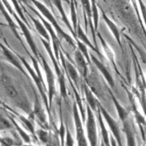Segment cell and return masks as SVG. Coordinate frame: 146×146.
Masks as SVG:
<instances>
[{
  "instance_id": "7",
  "label": "cell",
  "mask_w": 146,
  "mask_h": 146,
  "mask_svg": "<svg viewBox=\"0 0 146 146\" xmlns=\"http://www.w3.org/2000/svg\"><path fill=\"white\" fill-rule=\"evenodd\" d=\"M59 59L61 60V63L63 64V67H64V68L66 71V74H68V78L69 79V81H71V83L74 85V87L77 90H80L82 80L80 79V75H79V72L76 69V68L74 67L68 61V59L64 58L62 50L59 51Z\"/></svg>"
},
{
  "instance_id": "15",
  "label": "cell",
  "mask_w": 146,
  "mask_h": 146,
  "mask_svg": "<svg viewBox=\"0 0 146 146\" xmlns=\"http://www.w3.org/2000/svg\"><path fill=\"white\" fill-rule=\"evenodd\" d=\"M74 60L78 68L79 74L84 79V80H85L88 78V74H89V67H88L89 64L85 60L84 57L79 52V49H77L74 53Z\"/></svg>"
},
{
  "instance_id": "21",
  "label": "cell",
  "mask_w": 146,
  "mask_h": 146,
  "mask_svg": "<svg viewBox=\"0 0 146 146\" xmlns=\"http://www.w3.org/2000/svg\"><path fill=\"white\" fill-rule=\"evenodd\" d=\"M123 131H124L125 138H126L127 146H137L135 131L133 129L132 123L130 122L129 119L123 123Z\"/></svg>"
},
{
  "instance_id": "42",
  "label": "cell",
  "mask_w": 146,
  "mask_h": 146,
  "mask_svg": "<svg viewBox=\"0 0 146 146\" xmlns=\"http://www.w3.org/2000/svg\"><path fill=\"white\" fill-rule=\"evenodd\" d=\"M100 146H105V145L104 144V142L102 141V139H101V142H100Z\"/></svg>"
},
{
  "instance_id": "12",
  "label": "cell",
  "mask_w": 146,
  "mask_h": 146,
  "mask_svg": "<svg viewBox=\"0 0 146 146\" xmlns=\"http://www.w3.org/2000/svg\"><path fill=\"white\" fill-rule=\"evenodd\" d=\"M125 90H126V92H127V94L129 95V101H130V104H131L132 111L134 113L135 120H136L137 124H139V127L140 129V131H141L142 137H143L144 140H145V128L146 127L145 118V116H143V114L141 113H139V110H138V107L136 105L135 100V98H134V94L131 93L129 90H127V89H125Z\"/></svg>"
},
{
  "instance_id": "41",
  "label": "cell",
  "mask_w": 146,
  "mask_h": 146,
  "mask_svg": "<svg viewBox=\"0 0 146 146\" xmlns=\"http://www.w3.org/2000/svg\"><path fill=\"white\" fill-rule=\"evenodd\" d=\"M22 146H38V145H27V144H25V145H22Z\"/></svg>"
},
{
  "instance_id": "13",
  "label": "cell",
  "mask_w": 146,
  "mask_h": 146,
  "mask_svg": "<svg viewBox=\"0 0 146 146\" xmlns=\"http://www.w3.org/2000/svg\"><path fill=\"white\" fill-rule=\"evenodd\" d=\"M90 56V59L92 60V62L94 64V65L97 67V68L100 71V73L102 74V75L104 76V78L105 79V80L107 81L108 84L112 88L114 89L115 88V83H114V80L113 78L111 73L109 71V69L107 68V67L102 63L100 60H99L96 57L94 56V54H91Z\"/></svg>"
},
{
  "instance_id": "24",
  "label": "cell",
  "mask_w": 146,
  "mask_h": 146,
  "mask_svg": "<svg viewBox=\"0 0 146 146\" xmlns=\"http://www.w3.org/2000/svg\"><path fill=\"white\" fill-rule=\"evenodd\" d=\"M76 36H77V39H79L80 42H82L83 44H84L86 45L87 47H90V48H91L93 51H94L95 53L99 54V55H100V57H103L102 56L101 54L100 53L99 49H98V48H96L94 45L92 44V43L90 42V40L88 38L87 35L85 34L84 31L83 30L82 27L80 26V23H79V22L78 23V27H77V31H76Z\"/></svg>"
},
{
  "instance_id": "30",
  "label": "cell",
  "mask_w": 146,
  "mask_h": 146,
  "mask_svg": "<svg viewBox=\"0 0 146 146\" xmlns=\"http://www.w3.org/2000/svg\"><path fill=\"white\" fill-rule=\"evenodd\" d=\"M35 133H36L37 138H38L43 144L48 145V142L51 140V139H50V135H49V133H48L47 130H45L44 129L40 128V129H37V130L35 131Z\"/></svg>"
},
{
  "instance_id": "32",
  "label": "cell",
  "mask_w": 146,
  "mask_h": 146,
  "mask_svg": "<svg viewBox=\"0 0 146 146\" xmlns=\"http://www.w3.org/2000/svg\"><path fill=\"white\" fill-rule=\"evenodd\" d=\"M11 129H14V128L10 120L0 113V130H11Z\"/></svg>"
},
{
  "instance_id": "35",
  "label": "cell",
  "mask_w": 146,
  "mask_h": 146,
  "mask_svg": "<svg viewBox=\"0 0 146 146\" xmlns=\"http://www.w3.org/2000/svg\"><path fill=\"white\" fill-rule=\"evenodd\" d=\"M18 145L15 139L9 137H2L0 136V146H13Z\"/></svg>"
},
{
  "instance_id": "8",
  "label": "cell",
  "mask_w": 146,
  "mask_h": 146,
  "mask_svg": "<svg viewBox=\"0 0 146 146\" xmlns=\"http://www.w3.org/2000/svg\"><path fill=\"white\" fill-rule=\"evenodd\" d=\"M73 115H74V121L75 125V132H76V139L78 146H89L87 137L84 134V129L83 126V121L80 116L78 106L74 101L73 106Z\"/></svg>"
},
{
  "instance_id": "22",
  "label": "cell",
  "mask_w": 146,
  "mask_h": 146,
  "mask_svg": "<svg viewBox=\"0 0 146 146\" xmlns=\"http://www.w3.org/2000/svg\"><path fill=\"white\" fill-rule=\"evenodd\" d=\"M109 93H110V95L112 99V101L115 106V109H116V111H117V113H118V116H119V119H120V121L122 123H124V121H126L127 119H129V111L123 107L120 103L118 101V100L116 99V97L114 96V94H113V92L111 90H108Z\"/></svg>"
},
{
  "instance_id": "28",
  "label": "cell",
  "mask_w": 146,
  "mask_h": 146,
  "mask_svg": "<svg viewBox=\"0 0 146 146\" xmlns=\"http://www.w3.org/2000/svg\"><path fill=\"white\" fill-rule=\"evenodd\" d=\"M91 11H92V19H93V25L94 29L95 34L98 33V25H99V18H100V13L98 10V7L96 5L95 1H91Z\"/></svg>"
},
{
  "instance_id": "6",
  "label": "cell",
  "mask_w": 146,
  "mask_h": 146,
  "mask_svg": "<svg viewBox=\"0 0 146 146\" xmlns=\"http://www.w3.org/2000/svg\"><path fill=\"white\" fill-rule=\"evenodd\" d=\"M98 109L100 110V111L101 113L103 119L105 120V122L108 124V126H109V128H110V131L112 133L113 138L115 139L118 146H123L121 131H120V128L119 126L118 122L108 113V111L104 108V106L102 105L100 103L98 105Z\"/></svg>"
},
{
  "instance_id": "40",
  "label": "cell",
  "mask_w": 146,
  "mask_h": 146,
  "mask_svg": "<svg viewBox=\"0 0 146 146\" xmlns=\"http://www.w3.org/2000/svg\"><path fill=\"white\" fill-rule=\"evenodd\" d=\"M0 106H2L3 108H5V107H6V104H3V102L0 100Z\"/></svg>"
},
{
  "instance_id": "9",
  "label": "cell",
  "mask_w": 146,
  "mask_h": 146,
  "mask_svg": "<svg viewBox=\"0 0 146 146\" xmlns=\"http://www.w3.org/2000/svg\"><path fill=\"white\" fill-rule=\"evenodd\" d=\"M29 8L34 12L36 13V14L38 15V17L39 18V20L42 22V23L44 24V26L45 27V29H47L48 33L50 36V39L52 40V45H53V48H54V56L56 58L57 60L59 59V51H60V39H58V37L57 35L56 32L54 31V29H53L52 25L48 22L46 19H44V18L40 14V13H38V11H36L35 9H34L33 8H31L29 6Z\"/></svg>"
},
{
  "instance_id": "1",
  "label": "cell",
  "mask_w": 146,
  "mask_h": 146,
  "mask_svg": "<svg viewBox=\"0 0 146 146\" xmlns=\"http://www.w3.org/2000/svg\"><path fill=\"white\" fill-rule=\"evenodd\" d=\"M0 80L8 97L11 99L13 103L17 105V107H19L23 112L26 113L29 115V119H34L33 109L25 93L19 90L13 79L7 75H2Z\"/></svg>"
},
{
  "instance_id": "39",
  "label": "cell",
  "mask_w": 146,
  "mask_h": 146,
  "mask_svg": "<svg viewBox=\"0 0 146 146\" xmlns=\"http://www.w3.org/2000/svg\"><path fill=\"white\" fill-rule=\"evenodd\" d=\"M0 26H3V27H6V26H8V23H4L1 22L0 21Z\"/></svg>"
},
{
  "instance_id": "23",
  "label": "cell",
  "mask_w": 146,
  "mask_h": 146,
  "mask_svg": "<svg viewBox=\"0 0 146 146\" xmlns=\"http://www.w3.org/2000/svg\"><path fill=\"white\" fill-rule=\"evenodd\" d=\"M25 12H26L27 15L29 17V19L32 20V22L34 23V28H35V29L37 30V32L39 34L40 38H43V39H45V41L50 43V36H49V34L48 33L47 29H45V27L44 26V24L42 23V22L39 19H34L33 16L30 15V13L29 12H27L26 10H25Z\"/></svg>"
},
{
  "instance_id": "20",
  "label": "cell",
  "mask_w": 146,
  "mask_h": 146,
  "mask_svg": "<svg viewBox=\"0 0 146 146\" xmlns=\"http://www.w3.org/2000/svg\"><path fill=\"white\" fill-rule=\"evenodd\" d=\"M96 34L98 35V37H99V38H100V43H101V45L102 47H103V49H104V52L105 56H106V58L109 59V61L111 63V64H112L113 67L114 68V70H115V72H116L119 75L121 76V74L119 73V69H118V68H117V65H116L115 55H114V53H113V51L112 50V48L110 47V45L106 43V41L104 39V38L102 37L101 34H100V33H97Z\"/></svg>"
},
{
  "instance_id": "34",
  "label": "cell",
  "mask_w": 146,
  "mask_h": 146,
  "mask_svg": "<svg viewBox=\"0 0 146 146\" xmlns=\"http://www.w3.org/2000/svg\"><path fill=\"white\" fill-rule=\"evenodd\" d=\"M58 84H59V89H60V94L61 97L64 100L67 99V90H66V84H65V79L64 74H63L58 78Z\"/></svg>"
},
{
  "instance_id": "16",
  "label": "cell",
  "mask_w": 146,
  "mask_h": 146,
  "mask_svg": "<svg viewBox=\"0 0 146 146\" xmlns=\"http://www.w3.org/2000/svg\"><path fill=\"white\" fill-rule=\"evenodd\" d=\"M82 5H83V9H84V18H86L87 19L85 20V24H86V32H87V27L90 26L91 28V31L93 34V38L94 41V47L96 48H97V41H96V34L94 32V25L92 22V11H91V2L90 1H82L81 2Z\"/></svg>"
},
{
  "instance_id": "38",
  "label": "cell",
  "mask_w": 146,
  "mask_h": 146,
  "mask_svg": "<svg viewBox=\"0 0 146 146\" xmlns=\"http://www.w3.org/2000/svg\"><path fill=\"white\" fill-rule=\"evenodd\" d=\"M110 145H111V146H118L116 141H115V139L113 138V136L110 138Z\"/></svg>"
},
{
  "instance_id": "26",
  "label": "cell",
  "mask_w": 146,
  "mask_h": 146,
  "mask_svg": "<svg viewBox=\"0 0 146 146\" xmlns=\"http://www.w3.org/2000/svg\"><path fill=\"white\" fill-rule=\"evenodd\" d=\"M98 113V120H99V124H100V132H101L102 136V141L104 142V144L105 146H111L110 145V137L109 135V132L107 130V128L105 127V124L104 122V119L102 117V114L100 110L98 109L97 110Z\"/></svg>"
},
{
  "instance_id": "36",
  "label": "cell",
  "mask_w": 146,
  "mask_h": 146,
  "mask_svg": "<svg viewBox=\"0 0 146 146\" xmlns=\"http://www.w3.org/2000/svg\"><path fill=\"white\" fill-rule=\"evenodd\" d=\"M65 146H74V139L67 125H66V134H65Z\"/></svg>"
},
{
  "instance_id": "31",
  "label": "cell",
  "mask_w": 146,
  "mask_h": 146,
  "mask_svg": "<svg viewBox=\"0 0 146 146\" xmlns=\"http://www.w3.org/2000/svg\"><path fill=\"white\" fill-rule=\"evenodd\" d=\"M76 44L78 45V48H79V51L82 54V55L84 57L85 60L87 61V63L89 64H91V59H90V54H89V51H88V48L87 46L83 44L82 42H80L79 39L75 40Z\"/></svg>"
},
{
  "instance_id": "4",
  "label": "cell",
  "mask_w": 146,
  "mask_h": 146,
  "mask_svg": "<svg viewBox=\"0 0 146 146\" xmlns=\"http://www.w3.org/2000/svg\"><path fill=\"white\" fill-rule=\"evenodd\" d=\"M39 58L42 62V66L44 70V74L46 75V79H47V96H48V107L49 110L52 107V104H53V99L54 96L56 95V86H55V76L53 72V70L51 69L50 66L48 65V62L46 61L44 57L39 55Z\"/></svg>"
},
{
  "instance_id": "14",
  "label": "cell",
  "mask_w": 146,
  "mask_h": 146,
  "mask_svg": "<svg viewBox=\"0 0 146 146\" xmlns=\"http://www.w3.org/2000/svg\"><path fill=\"white\" fill-rule=\"evenodd\" d=\"M0 109L3 110L4 112H6V114H7V116H8V119L10 120V122L12 123V124L13 125V128H14L15 131L17 132V134H19V138L22 139L25 144L30 145V144H31V137L29 136V135L23 129L19 124L17 123V121L14 119V118H13V116L11 114V113L9 112V111H8L7 110L3 109V108L1 107V106H0Z\"/></svg>"
},
{
  "instance_id": "25",
  "label": "cell",
  "mask_w": 146,
  "mask_h": 146,
  "mask_svg": "<svg viewBox=\"0 0 146 146\" xmlns=\"http://www.w3.org/2000/svg\"><path fill=\"white\" fill-rule=\"evenodd\" d=\"M52 3L55 5V7L57 8V9H58V12H59V13H60V15H61V18H62L63 22L64 23V24L67 26V28L68 29V30L71 32L72 35L74 36V40H77V36H76V34H74V29H73V27H72V25H71V23H70V21H69V19H68L67 15H66V13H65V11H64V8H63L62 2H61V1H53Z\"/></svg>"
},
{
  "instance_id": "5",
  "label": "cell",
  "mask_w": 146,
  "mask_h": 146,
  "mask_svg": "<svg viewBox=\"0 0 146 146\" xmlns=\"http://www.w3.org/2000/svg\"><path fill=\"white\" fill-rule=\"evenodd\" d=\"M86 134L87 140L90 146H98V131H97V124L93 110L90 108L89 105L86 106Z\"/></svg>"
},
{
  "instance_id": "33",
  "label": "cell",
  "mask_w": 146,
  "mask_h": 146,
  "mask_svg": "<svg viewBox=\"0 0 146 146\" xmlns=\"http://www.w3.org/2000/svg\"><path fill=\"white\" fill-rule=\"evenodd\" d=\"M12 3L13 4L14 6V9H15V11L17 12V13L19 14V18L22 20V22H23L28 27L29 26V21L28 19H26V17L24 16L23 13L22 8L19 6V2H17V1H12Z\"/></svg>"
},
{
  "instance_id": "10",
  "label": "cell",
  "mask_w": 146,
  "mask_h": 146,
  "mask_svg": "<svg viewBox=\"0 0 146 146\" xmlns=\"http://www.w3.org/2000/svg\"><path fill=\"white\" fill-rule=\"evenodd\" d=\"M35 99H34V108H33V115H34V119L36 118L38 124L40 125V127L42 129H44L45 130L48 129V115L44 111V109L41 104L40 100L38 99L37 93L34 94Z\"/></svg>"
},
{
  "instance_id": "3",
  "label": "cell",
  "mask_w": 146,
  "mask_h": 146,
  "mask_svg": "<svg viewBox=\"0 0 146 146\" xmlns=\"http://www.w3.org/2000/svg\"><path fill=\"white\" fill-rule=\"evenodd\" d=\"M2 2H3V3L5 9H7V11L9 13V14H12V15H13V17L15 19L16 22L18 23L19 29H21L23 34L24 37H25V39H26L28 44L30 47V48H31V50H32V52H33V54H34V58H35L38 61H39V60H40V58H39L40 53L38 52V48H37L36 44H35V42H34V38H33V36H32V34H31V32H30L29 27H28L24 23L22 22V20H21V19L19 18V16L15 13V12L13 11V9H12L11 6H10V3H9V2H8V1H2Z\"/></svg>"
},
{
  "instance_id": "27",
  "label": "cell",
  "mask_w": 146,
  "mask_h": 146,
  "mask_svg": "<svg viewBox=\"0 0 146 146\" xmlns=\"http://www.w3.org/2000/svg\"><path fill=\"white\" fill-rule=\"evenodd\" d=\"M40 39H41V42H42L43 45L44 46V48H46V50H47V52H48V55H49V57H50V58H51L52 62H53V64H54V69H55L57 76H58V77H59V76H61L64 73L61 71L60 67H59V65H58V60H57L56 58H55V56H54V52L51 50L50 43H48V42L45 41L44 39H43V38H40Z\"/></svg>"
},
{
  "instance_id": "17",
  "label": "cell",
  "mask_w": 146,
  "mask_h": 146,
  "mask_svg": "<svg viewBox=\"0 0 146 146\" xmlns=\"http://www.w3.org/2000/svg\"><path fill=\"white\" fill-rule=\"evenodd\" d=\"M81 88L84 90V95H85V99L87 101V105L90 106V108L94 111L98 110V105L100 104V101L95 98V96L93 94V91L91 90L90 86L85 83V81H82L81 84Z\"/></svg>"
},
{
  "instance_id": "37",
  "label": "cell",
  "mask_w": 146,
  "mask_h": 146,
  "mask_svg": "<svg viewBox=\"0 0 146 146\" xmlns=\"http://www.w3.org/2000/svg\"><path fill=\"white\" fill-rule=\"evenodd\" d=\"M137 3L139 4V9H140L141 14H142V17H143V21H144V23H145V27H146V7H145V5L144 4V2H143V1H138Z\"/></svg>"
},
{
  "instance_id": "18",
  "label": "cell",
  "mask_w": 146,
  "mask_h": 146,
  "mask_svg": "<svg viewBox=\"0 0 146 146\" xmlns=\"http://www.w3.org/2000/svg\"><path fill=\"white\" fill-rule=\"evenodd\" d=\"M100 9H101L102 17H103L104 21L106 23V24H107L108 28L110 29V30L111 31V33H112L113 35V37H114V38H115L116 42L118 43V44H119V46L120 47L121 50L123 51V47H122L121 38H120V37H121V33H120V31H119V29L118 26L116 25V23H115L113 22L112 20L108 17V15L105 13V12L103 10V9H102V8H100Z\"/></svg>"
},
{
  "instance_id": "2",
  "label": "cell",
  "mask_w": 146,
  "mask_h": 146,
  "mask_svg": "<svg viewBox=\"0 0 146 146\" xmlns=\"http://www.w3.org/2000/svg\"><path fill=\"white\" fill-rule=\"evenodd\" d=\"M32 3L36 6V8L38 9V11L41 13L40 14L44 18H45L46 20L52 25L53 29L56 32L57 35L59 36L60 38H64L67 42L68 44L72 46L74 48H76V42H75V40L71 37V35L68 34L67 33H65L63 30V29L59 26V24L57 22V19L54 18V16L52 14L51 12L47 9V7L45 5H44L41 2H39V1H32Z\"/></svg>"
},
{
  "instance_id": "11",
  "label": "cell",
  "mask_w": 146,
  "mask_h": 146,
  "mask_svg": "<svg viewBox=\"0 0 146 146\" xmlns=\"http://www.w3.org/2000/svg\"><path fill=\"white\" fill-rule=\"evenodd\" d=\"M0 48H1V49H2V51H3V54L4 57L6 58V59H7L11 64H13L14 67L17 68L23 74H24L27 78L29 79L30 77H29V75L27 74L26 70L24 69V67H23V65L22 64L20 59L19 58L17 54H16L15 52H13L12 49H10L9 47H6L5 45L3 44L1 42H0Z\"/></svg>"
},
{
  "instance_id": "29",
  "label": "cell",
  "mask_w": 146,
  "mask_h": 146,
  "mask_svg": "<svg viewBox=\"0 0 146 146\" xmlns=\"http://www.w3.org/2000/svg\"><path fill=\"white\" fill-rule=\"evenodd\" d=\"M75 2L72 1L70 2V12H71V21H72V27L74 29V34H76V31H77V27H78V16H77V13H76V8L74 5Z\"/></svg>"
},
{
  "instance_id": "19",
  "label": "cell",
  "mask_w": 146,
  "mask_h": 146,
  "mask_svg": "<svg viewBox=\"0 0 146 146\" xmlns=\"http://www.w3.org/2000/svg\"><path fill=\"white\" fill-rule=\"evenodd\" d=\"M0 13L3 15L4 19H6V21L8 23V26L11 29V30L13 31V34L15 35V37L19 40V42L21 43V44L23 45V47H25V46L23 45V41L22 39H21V38H20V36H19V34L18 33L19 26H18V25L15 23V22L13 21V19H12V17L10 16L9 13L7 11V9H5V7H4V5H3V3L2 1H0Z\"/></svg>"
}]
</instances>
